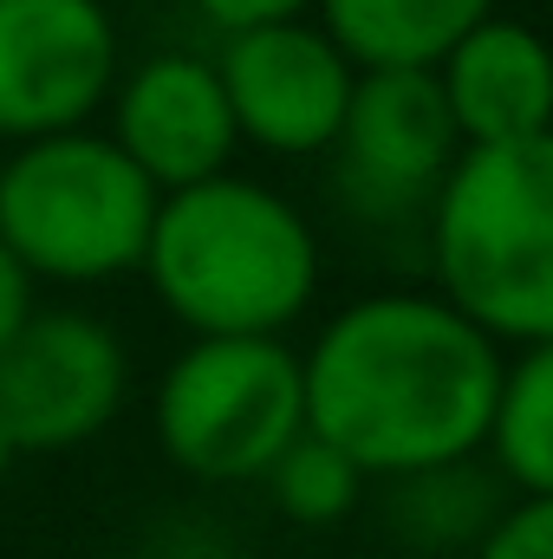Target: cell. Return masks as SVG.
<instances>
[{"mask_svg":"<svg viewBox=\"0 0 553 559\" xmlns=\"http://www.w3.org/2000/svg\"><path fill=\"white\" fill-rule=\"evenodd\" d=\"M508 345L443 293H365L299 352L306 429L339 442L365 481L482 455Z\"/></svg>","mask_w":553,"mask_h":559,"instance_id":"obj_1","label":"cell"},{"mask_svg":"<svg viewBox=\"0 0 553 559\" xmlns=\"http://www.w3.org/2000/svg\"><path fill=\"white\" fill-rule=\"evenodd\" d=\"M138 274L189 338H286L319 293V235L280 189L215 169L156 195Z\"/></svg>","mask_w":553,"mask_h":559,"instance_id":"obj_2","label":"cell"},{"mask_svg":"<svg viewBox=\"0 0 553 559\" xmlns=\"http://www.w3.org/2000/svg\"><path fill=\"white\" fill-rule=\"evenodd\" d=\"M430 293L495 345L553 338V138L462 143L423 209Z\"/></svg>","mask_w":553,"mask_h":559,"instance_id":"obj_3","label":"cell"},{"mask_svg":"<svg viewBox=\"0 0 553 559\" xmlns=\"http://www.w3.org/2000/svg\"><path fill=\"white\" fill-rule=\"evenodd\" d=\"M156 182L92 124L0 150V248L33 286H105L138 274Z\"/></svg>","mask_w":553,"mask_h":559,"instance_id":"obj_4","label":"cell"},{"mask_svg":"<svg viewBox=\"0 0 553 559\" xmlns=\"http://www.w3.org/2000/svg\"><path fill=\"white\" fill-rule=\"evenodd\" d=\"M150 429L169 468L209 488L261 481L306 429L299 352L286 338H189L150 397Z\"/></svg>","mask_w":553,"mask_h":559,"instance_id":"obj_5","label":"cell"},{"mask_svg":"<svg viewBox=\"0 0 553 559\" xmlns=\"http://www.w3.org/2000/svg\"><path fill=\"white\" fill-rule=\"evenodd\" d=\"M131 397L125 338L79 306H33L0 345V429L20 455H66L105 436Z\"/></svg>","mask_w":553,"mask_h":559,"instance_id":"obj_6","label":"cell"},{"mask_svg":"<svg viewBox=\"0 0 553 559\" xmlns=\"http://www.w3.org/2000/svg\"><path fill=\"white\" fill-rule=\"evenodd\" d=\"M456 150H462V138L449 124L436 72L391 66V72H358L352 105H345L326 156H332L339 202L358 222L398 228V222H423Z\"/></svg>","mask_w":553,"mask_h":559,"instance_id":"obj_7","label":"cell"},{"mask_svg":"<svg viewBox=\"0 0 553 559\" xmlns=\"http://www.w3.org/2000/svg\"><path fill=\"white\" fill-rule=\"evenodd\" d=\"M215 79L235 111V138L268 156H326L339 138V118L352 105L358 66L339 52V39L313 13L255 20L222 33L209 52Z\"/></svg>","mask_w":553,"mask_h":559,"instance_id":"obj_8","label":"cell"},{"mask_svg":"<svg viewBox=\"0 0 553 559\" xmlns=\"http://www.w3.org/2000/svg\"><path fill=\"white\" fill-rule=\"evenodd\" d=\"M125 46L105 0H0V150L105 111Z\"/></svg>","mask_w":553,"mask_h":559,"instance_id":"obj_9","label":"cell"},{"mask_svg":"<svg viewBox=\"0 0 553 559\" xmlns=\"http://www.w3.org/2000/svg\"><path fill=\"white\" fill-rule=\"evenodd\" d=\"M105 111H111L105 138L156 182V195L202 182L215 169H235L242 138H235V111L209 52L176 46V52H150L138 66H118Z\"/></svg>","mask_w":553,"mask_h":559,"instance_id":"obj_10","label":"cell"},{"mask_svg":"<svg viewBox=\"0 0 553 559\" xmlns=\"http://www.w3.org/2000/svg\"><path fill=\"white\" fill-rule=\"evenodd\" d=\"M430 72H436V92H443L449 124H456L462 143L548 138L553 72H548V46L528 20H508V13L475 20Z\"/></svg>","mask_w":553,"mask_h":559,"instance_id":"obj_11","label":"cell"},{"mask_svg":"<svg viewBox=\"0 0 553 559\" xmlns=\"http://www.w3.org/2000/svg\"><path fill=\"white\" fill-rule=\"evenodd\" d=\"M385 488V527L398 540V554L411 559H456L469 554L495 514L515 501L502 488V475L482 462V455H456V462H430L411 475H391L378 481Z\"/></svg>","mask_w":553,"mask_h":559,"instance_id":"obj_12","label":"cell"},{"mask_svg":"<svg viewBox=\"0 0 553 559\" xmlns=\"http://www.w3.org/2000/svg\"><path fill=\"white\" fill-rule=\"evenodd\" d=\"M489 13L495 0H313V20L339 39V52L358 72H391V66L430 72Z\"/></svg>","mask_w":553,"mask_h":559,"instance_id":"obj_13","label":"cell"},{"mask_svg":"<svg viewBox=\"0 0 553 559\" xmlns=\"http://www.w3.org/2000/svg\"><path fill=\"white\" fill-rule=\"evenodd\" d=\"M482 462L508 495H553V338L508 352L482 423Z\"/></svg>","mask_w":553,"mask_h":559,"instance_id":"obj_14","label":"cell"},{"mask_svg":"<svg viewBox=\"0 0 553 559\" xmlns=\"http://www.w3.org/2000/svg\"><path fill=\"white\" fill-rule=\"evenodd\" d=\"M261 488H268V501H274L293 527H339L365 501L372 481L358 475V462L339 442H326L319 429H299L274 462H268Z\"/></svg>","mask_w":553,"mask_h":559,"instance_id":"obj_15","label":"cell"},{"mask_svg":"<svg viewBox=\"0 0 553 559\" xmlns=\"http://www.w3.org/2000/svg\"><path fill=\"white\" fill-rule=\"evenodd\" d=\"M469 559H553V495H515Z\"/></svg>","mask_w":553,"mask_h":559,"instance_id":"obj_16","label":"cell"},{"mask_svg":"<svg viewBox=\"0 0 553 559\" xmlns=\"http://www.w3.org/2000/svg\"><path fill=\"white\" fill-rule=\"evenodd\" d=\"M215 33L255 26V20H286V13H313V0H189Z\"/></svg>","mask_w":553,"mask_h":559,"instance_id":"obj_17","label":"cell"},{"mask_svg":"<svg viewBox=\"0 0 553 559\" xmlns=\"http://www.w3.org/2000/svg\"><path fill=\"white\" fill-rule=\"evenodd\" d=\"M33 293H39V286H33V274H26V267H20V261L0 248V345H7V338L26 325V312L39 306Z\"/></svg>","mask_w":553,"mask_h":559,"instance_id":"obj_18","label":"cell"},{"mask_svg":"<svg viewBox=\"0 0 553 559\" xmlns=\"http://www.w3.org/2000/svg\"><path fill=\"white\" fill-rule=\"evenodd\" d=\"M13 462H20V449H13V442H7V429H0V481L13 475Z\"/></svg>","mask_w":553,"mask_h":559,"instance_id":"obj_19","label":"cell"},{"mask_svg":"<svg viewBox=\"0 0 553 559\" xmlns=\"http://www.w3.org/2000/svg\"><path fill=\"white\" fill-rule=\"evenodd\" d=\"M228 559H274V554H228Z\"/></svg>","mask_w":553,"mask_h":559,"instance_id":"obj_20","label":"cell"},{"mask_svg":"<svg viewBox=\"0 0 553 559\" xmlns=\"http://www.w3.org/2000/svg\"><path fill=\"white\" fill-rule=\"evenodd\" d=\"M398 559H411V554H398Z\"/></svg>","mask_w":553,"mask_h":559,"instance_id":"obj_21","label":"cell"}]
</instances>
